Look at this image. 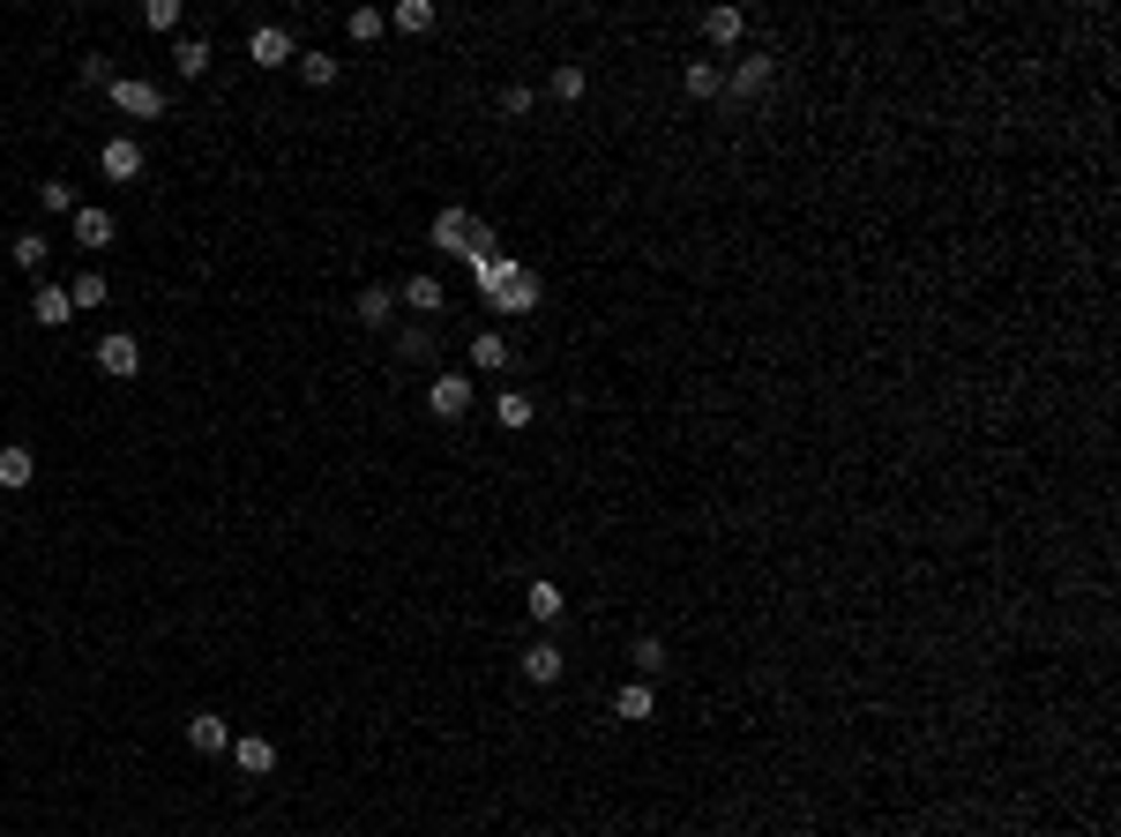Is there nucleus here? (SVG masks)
Masks as SVG:
<instances>
[{
  "mask_svg": "<svg viewBox=\"0 0 1121 837\" xmlns=\"http://www.w3.org/2000/svg\"><path fill=\"white\" fill-rule=\"evenodd\" d=\"M628 666H636V680H659V673H665V643H659V635H636Z\"/></svg>",
  "mask_w": 1121,
  "mask_h": 837,
  "instance_id": "nucleus-23",
  "label": "nucleus"
},
{
  "mask_svg": "<svg viewBox=\"0 0 1121 837\" xmlns=\"http://www.w3.org/2000/svg\"><path fill=\"white\" fill-rule=\"evenodd\" d=\"M76 248H90V254L113 248V209H76Z\"/></svg>",
  "mask_w": 1121,
  "mask_h": 837,
  "instance_id": "nucleus-17",
  "label": "nucleus"
},
{
  "mask_svg": "<svg viewBox=\"0 0 1121 837\" xmlns=\"http://www.w3.org/2000/svg\"><path fill=\"white\" fill-rule=\"evenodd\" d=\"M516 270H524L516 254H494V248H487V254H471V285H479V299H494L501 285L516 277Z\"/></svg>",
  "mask_w": 1121,
  "mask_h": 837,
  "instance_id": "nucleus-8",
  "label": "nucleus"
},
{
  "mask_svg": "<svg viewBox=\"0 0 1121 837\" xmlns=\"http://www.w3.org/2000/svg\"><path fill=\"white\" fill-rule=\"evenodd\" d=\"M741 31H747V15L741 8H704V38L725 53V45H741Z\"/></svg>",
  "mask_w": 1121,
  "mask_h": 837,
  "instance_id": "nucleus-18",
  "label": "nucleus"
},
{
  "mask_svg": "<svg viewBox=\"0 0 1121 837\" xmlns=\"http://www.w3.org/2000/svg\"><path fill=\"white\" fill-rule=\"evenodd\" d=\"M583 90H591V76H583L576 60H561V68H553V98H561V105H576Z\"/></svg>",
  "mask_w": 1121,
  "mask_h": 837,
  "instance_id": "nucleus-31",
  "label": "nucleus"
},
{
  "mask_svg": "<svg viewBox=\"0 0 1121 837\" xmlns=\"http://www.w3.org/2000/svg\"><path fill=\"white\" fill-rule=\"evenodd\" d=\"M38 203L53 209V217H76V209H83V203H76V187H68V180H38Z\"/></svg>",
  "mask_w": 1121,
  "mask_h": 837,
  "instance_id": "nucleus-30",
  "label": "nucleus"
},
{
  "mask_svg": "<svg viewBox=\"0 0 1121 837\" xmlns=\"http://www.w3.org/2000/svg\"><path fill=\"white\" fill-rule=\"evenodd\" d=\"M98 375H105V381H135V375H142V344H135L127 330L98 336Z\"/></svg>",
  "mask_w": 1121,
  "mask_h": 837,
  "instance_id": "nucleus-2",
  "label": "nucleus"
},
{
  "mask_svg": "<svg viewBox=\"0 0 1121 837\" xmlns=\"http://www.w3.org/2000/svg\"><path fill=\"white\" fill-rule=\"evenodd\" d=\"M770 83H778V53H747L725 68V90H741V98H763Z\"/></svg>",
  "mask_w": 1121,
  "mask_h": 837,
  "instance_id": "nucleus-4",
  "label": "nucleus"
},
{
  "mask_svg": "<svg viewBox=\"0 0 1121 837\" xmlns=\"http://www.w3.org/2000/svg\"><path fill=\"white\" fill-rule=\"evenodd\" d=\"M389 31H434V0H397V15H389Z\"/></svg>",
  "mask_w": 1121,
  "mask_h": 837,
  "instance_id": "nucleus-26",
  "label": "nucleus"
},
{
  "mask_svg": "<svg viewBox=\"0 0 1121 837\" xmlns=\"http://www.w3.org/2000/svg\"><path fill=\"white\" fill-rule=\"evenodd\" d=\"M614 718H628V725H643V718H659V688H651V680H628L621 696H614Z\"/></svg>",
  "mask_w": 1121,
  "mask_h": 837,
  "instance_id": "nucleus-14",
  "label": "nucleus"
},
{
  "mask_svg": "<svg viewBox=\"0 0 1121 837\" xmlns=\"http://www.w3.org/2000/svg\"><path fill=\"white\" fill-rule=\"evenodd\" d=\"M187 748H195V755H225V748H232V725H225L217 711H195V718H187Z\"/></svg>",
  "mask_w": 1121,
  "mask_h": 837,
  "instance_id": "nucleus-10",
  "label": "nucleus"
},
{
  "mask_svg": "<svg viewBox=\"0 0 1121 837\" xmlns=\"http://www.w3.org/2000/svg\"><path fill=\"white\" fill-rule=\"evenodd\" d=\"M68 314H76L68 285H38V293H31V322H38V330H68Z\"/></svg>",
  "mask_w": 1121,
  "mask_h": 837,
  "instance_id": "nucleus-9",
  "label": "nucleus"
},
{
  "mask_svg": "<svg viewBox=\"0 0 1121 837\" xmlns=\"http://www.w3.org/2000/svg\"><path fill=\"white\" fill-rule=\"evenodd\" d=\"M397 359L426 367V359H434V330H397Z\"/></svg>",
  "mask_w": 1121,
  "mask_h": 837,
  "instance_id": "nucleus-32",
  "label": "nucleus"
},
{
  "mask_svg": "<svg viewBox=\"0 0 1121 837\" xmlns=\"http://www.w3.org/2000/svg\"><path fill=\"white\" fill-rule=\"evenodd\" d=\"M561 673H569V658H561V643H546V635H539V643L524 651V680H531V688H553Z\"/></svg>",
  "mask_w": 1121,
  "mask_h": 837,
  "instance_id": "nucleus-11",
  "label": "nucleus"
},
{
  "mask_svg": "<svg viewBox=\"0 0 1121 837\" xmlns=\"http://www.w3.org/2000/svg\"><path fill=\"white\" fill-rule=\"evenodd\" d=\"M83 83L90 90H113V60H105V53H83Z\"/></svg>",
  "mask_w": 1121,
  "mask_h": 837,
  "instance_id": "nucleus-35",
  "label": "nucleus"
},
{
  "mask_svg": "<svg viewBox=\"0 0 1121 837\" xmlns=\"http://www.w3.org/2000/svg\"><path fill=\"white\" fill-rule=\"evenodd\" d=\"M121 113H135V121H158L165 113V90L158 83H142V76H113V90H105Z\"/></svg>",
  "mask_w": 1121,
  "mask_h": 837,
  "instance_id": "nucleus-3",
  "label": "nucleus"
},
{
  "mask_svg": "<svg viewBox=\"0 0 1121 837\" xmlns=\"http://www.w3.org/2000/svg\"><path fill=\"white\" fill-rule=\"evenodd\" d=\"M336 68H344L336 53H299V76H307L314 90H330V83H336Z\"/></svg>",
  "mask_w": 1121,
  "mask_h": 837,
  "instance_id": "nucleus-28",
  "label": "nucleus"
},
{
  "mask_svg": "<svg viewBox=\"0 0 1121 837\" xmlns=\"http://www.w3.org/2000/svg\"><path fill=\"white\" fill-rule=\"evenodd\" d=\"M352 307H359V322H367V330H381V322L397 314V293H389V285H367V293L352 299Z\"/></svg>",
  "mask_w": 1121,
  "mask_h": 837,
  "instance_id": "nucleus-21",
  "label": "nucleus"
},
{
  "mask_svg": "<svg viewBox=\"0 0 1121 837\" xmlns=\"http://www.w3.org/2000/svg\"><path fill=\"white\" fill-rule=\"evenodd\" d=\"M524 614H531L539 628H553L561 614H569V598H561V584H546V576H539V584L524 591Z\"/></svg>",
  "mask_w": 1121,
  "mask_h": 837,
  "instance_id": "nucleus-16",
  "label": "nucleus"
},
{
  "mask_svg": "<svg viewBox=\"0 0 1121 837\" xmlns=\"http://www.w3.org/2000/svg\"><path fill=\"white\" fill-rule=\"evenodd\" d=\"M397 299H404L412 314H434V307H449V299H442V277H412V285H404Z\"/></svg>",
  "mask_w": 1121,
  "mask_h": 837,
  "instance_id": "nucleus-25",
  "label": "nucleus"
},
{
  "mask_svg": "<svg viewBox=\"0 0 1121 837\" xmlns=\"http://www.w3.org/2000/svg\"><path fill=\"white\" fill-rule=\"evenodd\" d=\"M680 90H688V98H718V90H725V68H718V60H688Z\"/></svg>",
  "mask_w": 1121,
  "mask_h": 837,
  "instance_id": "nucleus-20",
  "label": "nucleus"
},
{
  "mask_svg": "<svg viewBox=\"0 0 1121 837\" xmlns=\"http://www.w3.org/2000/svg\"><path fill=\"white\" fill-rule=\"evenodd\" d=\"M248 60H254V68H285V60H291V31L262 23V31L248 38Z\"/></svg>",
  "mask_w": 1121,
  "mask_h": 837,
  "instance_id": "nucleus-12",
  "label": "nucleus"
},
{
  "mask_svg": "<svg viewBox=\"0 0 1121 837\" xmlns=\"http://www.w3.org/2000/svg\"><path fill=\"white\" fill-rule=\"evenodd\" d=\"M172 68H180V83H195V76L209 68V45L203 38H180V45H172Z\"/></svg>",
  "mask_w": 1121,
  "mask_h": 837,
  "instance_id": "nucleus-27",
  "label": "nucleus"
},
{
  "mask_svg": "<svg viewBox=\"0 0 1121 837\" xmlns=\"http://www.w3.org/2000/svg\"><path fill=\"white\" fill-rule=\"evenodd\" d=\"M494 426L524 434V426H531V397H524V389H501V397H494Z\"/></svg>",
  "mask_w": 1121,
  "mask_h": 837,
  "instance_id": "nucleus-19",
  "label": "nucleus"
},
{
  "mask_svg": "<svg viewBox=\"0 0 1121 837\" xmlns=\"http://www.w3.org/2000/svg\"><path fill=\"white\" fill-rule=\"evenodd\" d=\"M471 397H479V389H471V375H434L426 412H434V418H464V412H471Z\"/></svg>",
  "mask_w": 1121,
  "mask_h": 837,
  "instance_id": "nucleus-5",
  "label": "nucleus"
},
{
  "mask_svg": "<svg viewBox=\"0 0 1121 837\" xmlns=\"http://www.w3.org/2000/svg\"><path fill=\"white\" fill-rule=\"evenodd\" d=\"M68 299H76V314H83V307H105V299H113V285H105V270H83V277L68 285Z\"/></svg>",
  "mask_w": 1121,
  "mask_h": 837,
  "instance_id": "nucleus-24",
  "label": "nucleus"
},
{
  "mask_svg": "<svg viewBox=\"0 0 1121 837\" xmlns=\"http://www.w3.org/2000/svg\"><path fill=\"white\" fill-rule=\"evenodd\" d=\"M225 755H232L248 778H270V770H277V741H262V733H232V748H225Z\"/></svg>",
  "mask_w": 1121,
  "mask_h": 837,
  "instance_id": "nucleus-7",
  "label": "nucleus"
},
{
  "mask_svg": "<svg viewBox=\"0 0 1121 837\" xmlns=\"http://www.w3.org/2000/svg\"><path fill=\"white\" fill-rule=\"evenodd\" d=\"M142 23H150V31H180V0H150Z\"/></svg>",
  "mask_w": 1121,
  "mask_h": 837,
  "instance_id": "nucleus-34",
  "label": "nucleus"
},
{
  "mask_svg": "<svg viewBox=\"0 0 1121 837\" xmlns=\"http://www.w3.org/2000/svg\"><path fill=\"white\" fill-rule=\"evenodd\" d=\"M344 31H352L359 45H374L381 31H389V15H381V8H352V15H344Z\"/></svg>",
  "mask_w": 1121,
  "mask_h": 837,
  "instance_id": "nucleus-29",
  "label": "nucleus"
},
{
  "mask_svg": "<svg viewBox=\"0 0 1121 837\" xmlns=\"http://www.w3.org/2000/svg\"><path fill=\"white\" fill-rule=\"evenodd\" d=\"M434 248H442V254H464V262H471V254L494 248V232H487L471 209H442V217H434Z\"/></svg>",
  "mask_w": 1121,
  "mask_h": 837,
  "instance_id": "nucleus-1",
  "label": "nucleus"
},
{
  "mask_svg": "<svg viewBox=\"0 0 1121 837\" xmlns=\"http://www.w3.org/2000/svg\"><path fill=\"white\" fill-rule=\"evenodd\" d=\"M98 172H105V180H142V142H135V135H113V142L98 150Z\"/></svg>",
  "mask_w": 1121,
  "mask_h": 837,
  "instance_id": "nucleus-6",
  "label": "nucleus"
},
{
  "mask_svg": "<svg viewBox=\"0 0 1121 837\" xmlns=\"http://www.w3.org/2000/svg\"><path fill=\"white\" fill-rule=\"evenodd\" d=\"M31 479H38V457H31L23 442H8V449H0V486H8V494H23Z\"/></svg>",
  "mask_w": 1121,
  "mask_h": 837,
  "instance_id": "nucleus-15",
  "label": "nucleus"
},
{
  "mask_svg": "<svg viewBox=\"0 0 1121 837\" xmlns=\"http://www.w3.org/2000/svg\"><path fill=\"white\" fill-rule=\"evenodd\" d=\"M471 359H479V375L508 367V336H501V330H479V336H471Z\"/></svg>",
  "mask_w": 1121,
  "mask_h": 837,
  "instance_id": "nucleus-22",
  "label": "nucleus"
},
{
  "mask_svg": "<svg viewBox=\"0 0 1121 837\" xmlns=\"http://www.w3.org/2000/svg\"><path fill=\"white\" fill-rule=\"evenodd\" d=\"M45 254H53L45 232H15V262H23V270H45Z\"/></svg>",
  "mask_w": 1121,
  "mask_h": 837,
  "instance_id": "nucleus-33",
  "label": "nucleus"
},
{
  "mask_svg": "<svg viewBox=\"0 0 1121 837\" xmlns=\"http://www.w3.org/2000/svg\"><path fill=\"white\" fill-rule=\"evenodd\" d=\"M494 307H501V314H539V277H531V270H516V277L494 293Z\"/></svg>",
  "mask_w": 1121,
  "mask_h": 837,
  "instance_id": "nucleus-13",
  "label": "nucleus"
}]
</instances>
